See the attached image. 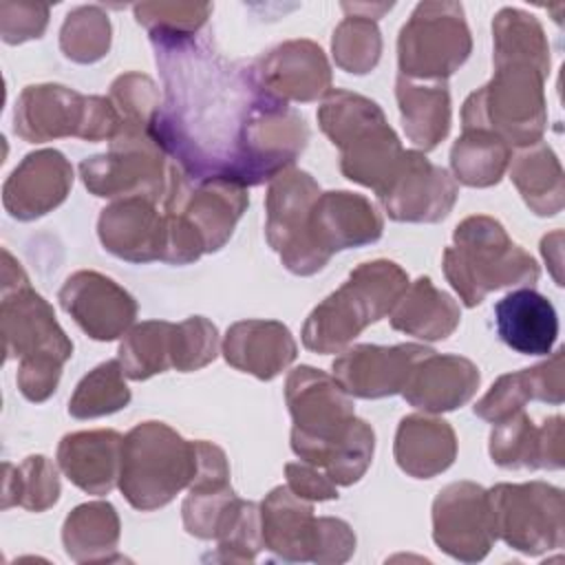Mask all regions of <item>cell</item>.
I'll return each mask as SVG.
<instances>
[{
	"mask_svg": "<svg viewBox=\"0 0 565 565\" xmlns=\"http://www.w3.org/2000/svg\"><path fill=\"white\" fill-rule=\"evenodd\" d=\"M99 238L108 252L132 263H148L163 256L166 218L141 196L119 199L102 210Z\"/></svg>",
	"mask_w": 565,
	"mask_h": 565,
	"instance_id": "cell-22",
	"label": "cell"
},
{
	"mask_svg": "<svg viewBox=\"0 0 565 565\" xmlns=\"http://www.w3.org/2000/svg\"><path fill=\"white\" fill-rule=\"evenodd\" d=\"M490 530L519 552L541 554L563 545V492L543 481L499 483L486 492Z\"/></svg>",
	"mask_w": 565,
	"mask_h": 565,
	"instance_id": "cell-10",
	"label": "cell"
},
{
	"mask_svg": "<svg viewBox=\"0 0 565 565\" xmlns=\"http://www.w3.org/2000/svg\"><path fill=\"white\" fill-rule=\"evenodd\" d=\"M60 46L75 62H95L110 46V22L99 7L73 9L60 31Z\"/></svg>",
	"mask_w": 565,
	"mask_h": 565,
	"instance_id": "cell-40",
	"label": "cell"
},
{
	"mask_svg": "<svg viewBox=\"0 0 565 565\" xmlns=\"http://www.w3.org/2000/svg\"><path fill=\"white\" fill-rule=\"evenodd\" d=\"M254 66L263 86L287 104L318 99L331 86L327 57L311 40L278 44Z\"/></svg>",
	"mask_w": 565,
	"mask_h": 565,
	"instance_id": "cell-21",
	"label": "cell"
},
{
	"mask_svg": "<svg viewBox=\"0 0 565 565\" xmlns=\"http://www.w3.org/2000/svg\"><path fill=\"white\" fill-rule=\"evenodd\" d=\"M452 238L455 245L444 252V274L466 307L479 305L492 289L532 285L539 278L536 260L490 216H468Z\"/></svg>",
	"mask_w": 565,
	"mask_h": 565,
	"instance_id": "cell-4",
	"label": "cell"
},
{
	"mask_svg": "<svg viewBox=\"0 0 565 565\" xmlns=\"http://www.w3.org/2000/svg\"><path fill=\"white\" fill-rule=\"evenodd\" d=\"M494 77L461 110L463 130H486L508 146H532L545 130V73L530 64H494Z\"/></svg>",
	"mask_w": 565,
	"mask_h": 565,
	"instance_id": "cell-6",
	"label": "cell"
},
{
	"mask_svg": "<svg viewBox=\"0 0 565 565\" xmlns=\"http://www.w3.org/2000/svg\"><path fill=\"white\" fill-rule=\"evenodd\" d=\"M121 117L110 99L84 97L66 86H26L15 106V135L26 141H49L75 135L88 141H113Z\"/></svg>",
	"mask_w": 565,
	"mask_h": 565,
	"instance_id": "cell-8",
	"label": "cell"
},
{
	"mask_svg": "<svg viewBox=\"0 0 565 565\" xmlns=\"http://www.w3.org/2000/svg\"><path fill=\"white\" fill-rule=\"evenodd\" d=\"M347 11V9H344ZM373 15H347L340 26L333 31V57L340 68L347 73H369L382 51V40L375 22L371 20Z\"/></svg>",
	"mask_w": 565,
	"mask_h": 565,
	"instance_id": "cell-39",
	"label": "cell"
},
{
	"mask_svg": "<svg viewBox=\"0 0 565 565\" xmlns=\"http://www.w3.org/2000/svg\"><path fill=\"white\" fill-rule=\"evenodd\" d=\"M46 20H49L46 4H31V2L0 4V31H2V40L9 44L40 38L44 33Z\"/></svg>",
	"mask_w": 565,
	"mask_h": 565,
	"instance_id": "cell-46",
	"label": "cell"
},
{
	"mask_svg": "<svg viewBox=\"0 0 565 565\" xmlns=\"http://www.w3.org/2000/svg\"><path fill=\"white\" fill-rule=\"evenodd\" d=\"M479 386V369L459 355H439L433 349L413 366L402 395L422 411L441 413L466 404Z\"/></svg>",
	"mask_w": 565,
	"mask_h": 565,
	"instance_id": "cell-23",
	"label": "cell"
},
{
	"mask_svg": "<svg viewBox=\"0 0 565 565\" xmlns=\"http://www.w3.org/2000/svg\"><path fill=\"white\" fill-rule=\"evenodd\" d=\"M494 33V64L519 62L536 66L547 75L550 46L539 20L521 9L505 7L492 22Z\"/></svg>",
	"mask_w": 565,
	"mask_h": 565,
	"instance_id": "cell-32",
	"label": "cell"
},
{
	"mask_svg": "<svg viewBox=\"0 0 565 565\" xmlns=\"http://www.w3.org/2000/svg\"><path fill=\"white\" fill-rule=\"evenodd\" d=\"M459 305L428 276L417 278L391 311V324L397 331L422 340H444L459 324Z\"/></svg>",
	"mask_w": 565,
	"mask_h": 565,
	"instance_id": "cell-29",
	"label": "cell"
},
{
	"mask_svg": "<svg viewBox=\"0 0 565 565\" xmlns=\"http://www.w3.org/2000/svg\"><path fill=\"white\" fill-rule=\"evenodd\" d=\"M408 289L406 271L391 260L355 267L344 285L324 298L302 327V344L318 353H338L364 327L393 311Z\"/></svg>",
	"mask_w": 565,
	"mask_h": 565,
	"instance_id": "cell-2",
	"label": "cell"
},
{
	"mask_svg": "<svg viewBox=\"0 0 565 565\" xmlns=\"http://www.w3.org/2000/svg\"><path fill=\"white\" fill-rule=\"evenodd\" d=\"M163 207L166 214L177 216L201 241L205 252H216L232 236L247 207V192L238 183L192 179L181 168L170 166Z\"/></svg>",
	"mask_w": 565,
	"mask_h": 565,
	"instance_id": "cell-12",
	"label": "cell"
},
{
	"mask_svg": "<svg viewBox=\"0 0 565 565\" xmlns=\"http://www.w3.org/2000/svg\"><path fill=\"white\" fill-rule=\"evenodd\" d=\"M380 234V214L369 199L353 192H320L309 212L307 236L320 269L333 252L373 243Z\"/></svg>",
	"mask_w": 565,
	"mask_h": 565,
	"instance_id": "cell-16",
	"label": "cell"
},
{
	"mask_svg": "<svg viewBox=\"0 0 565 565\" xmlns=\"http://www.w3.org/2000/svg\"><path fill=\"white\" fill-rule=\"evenodd\" d=\"M527 399H534V393H532L530 373L527 369H523L519 373L501 375L492 384V388L481 397V402H477L475 413L492 424H499L510 415L523 411V404Z\"/></svg>",
	"mask_w": 565,
	"mask_h": 565,
	"instance_id": "cell-45",
	"label": "cell"
},
{
	"mask_svg": "<svg viewBox=\"0 0 565 565\" xmlns=\"http://www.w3.org/2000/svg\"><path fill=\"white\" fill-rule=\"evenodd\" d=\"M154 49L166 102L150 135L188 177L258 185L305 150L302 115L263 86L254 64L225 60L201 33Z\"/></svg>",
	"mask_w": 565,
	"mask_h": 565,
	"instance_id": "cell-1",
	"label": "cell"
},
{
	"mask_svg": "<svg viewBox=\"0 0 565 565\" xmlns=\"http://www.w3.org/2000/svg\"><path fill=\"white\" fill-rule=\"evenodd\" d=\"M457 455V439L444 419L408 415L399 422L395 437L397 466L415 479L444 472Z\"/></svg>",
	"mask_w": 565,
	"mask_h": 565,
	"instance_id": "cell-28",
	"label": "cell"
},
{
	"mask_svg": "<svg viewBox=\"0 0 565 565\" xmlns=\"http://www.w3.org/2000/svg\"><path fill=\"white\" fill-rule=\"evenodd\" d=\"M4 472H7V479L15 483L13 503H20L26 510L40 512L57 501L60 481H57L55 466L46 457L42 455L26 457L24 463L15 466V477L9 475L11 470L7 466H4Z\"/></svg>",
	"mask_w": 565,
	"mask_h": 565,
	"instance_id": "cell-41",
	"label": "cell"
},
{
	"mask_svg": "<svg viewBox=\"0 0 565 565\" xmlns=\"http://www.w3.org/2000/svg\"><path fill=\"white\" fill-rule=\"evenodd\" d=\"M287 488L307 499V501H327V499H338L335 483L318 470L313 463H287Z\"/></svg>",
	"mask_w": 565,
	"mask_h": 565,
	"instance_id": "cell-48",
	"label": "cell"
},
{
	"mask_svg": "<svg viewBox=\"0 0 565 565\" xmlns=\"http://www.w3.org/2000/svg\"><path fill=\"white\" fill-rule=\"evenodd\" d=\"M373 446H375L373 428L366 422L355 417L349 435L342 439V444L335 448L329 463L324 466V475L340 486L355 483L371 463Z\"/></svg>",
	"mask_w": 565,
	"mask_h": 565,
	"instance_id": "cell-44",
	"label": "cell"
},
{
	"mask_svg": "<svg viewBox=\"0 0 565 565\" xmlns=\"http://www.w3.org/2000/svg\"><path fill=\"white\" fill-rule=\"evenodd\" d=\"M490 435L492 461L501 468H545V430L519 411L494 424Z\"/></svg>",
	"mask_w": 565,
	"mask_h": 565,
	"instance_id": "cell-36",
	"label": "cell"
},
{
	"mask_svg": "<svg viewBox=\"0 0 565 565\" xmlns=\"http://www.w3.org/2000/svg\"><path fill=\"white\" fill-rule=\"evenodd\" d=\"M73 185L71 163L57 150H38L11 172L4 183V207L20 221H31L57 207Z\"/></svg>",
	"mask_w": 565,
	"mask_h": 565,
	"instance_id": "cell-20",
	"label": "cell"
},
{
	"mask_svg": "<svg viewBox=\"0 0 565 565\" xmlns=\"http://www.w3.org/2000/svg\"><path fill=\"white\" fill-rule=\"evenodd\" d=\"M395 95L408 139L424 150L435 148L450 128V95L446 84L422 86L399 75Z\"/></svg>",
	"mask_w": 565,
	"mask_h": 565,
	"instance_id": "cell-30",
	"label": "cell"
},
{
	"mask_svg": "<svg viewBox=\"0 0 565 565\" xmlns=\"http://www.w3.org/2000/svg\"><path fill=\"white\" fill-rule=\"evenodd\" d=\"M318 121L342 152L340 168L344 177L380 194L395 177L404 154L380 106L362 95L335 88L320 106Z\"/></svg>",
	"mask_w": 565,
	"mask_h": 565,
	"instance_id": "cell-3",
	"label": "cell"
},
{
	"mask_svg": "<svg viewBox=\"0 0 565 565\" xmlns=\"http://www.w3.org/2000/svg\"><path fill=\"white\" fill-rule=\"evenodd\" d=\"M121 375L124 369L119 360L99 364L77 384L68 402V413L77 419H88L124 408L130 402V391Z\"/></svg>",
	"mask_w": 565,
	"mask_h": 565,
	"instance_id": "cell-37",
	"label": "cell"
},
{
	"mask_svg": "<svg viewBox=\"0 0 565 565\" xmlns=\"http://www.w3.org/2000/svg\"><path fill=\"white\" fill-rule=\"evenodd\" d=\"M263 543L287 561H318L320 519L311 503L287 486L274 488L260 505Z\"/></svg>",
	"mask_w": 565,
	"mask_h": 565,
	"instance_id": "cell-24",
	"label": "cell"
},
{
	"mask_svg": "<svg viewBox=\"0 0 565 565\" xmlns=\"http://www.w3.org/2000/svg\"><path fill=\"white\" fill-rule=\"evenodd\" d=\"M66 554L82 563L93 558H108L119 539V519L110 503H84L75 508L62 532Z\"/></svg>",
	"mask_w": 565,
	"mask_h": 565,
	"instance_id": "cell-33",
	"label": "cell"
},
{
	"mask_svg": "<svg viewBox=\"0 0 565 565\" xmlns=\"http://www.w3.org/2000/svg\"><path fill=\"white\" fill-rule=\"evenodd\" d=\"M510 179L519 188L527 207L539 216H552L563 207V170L543 141L527 146L512 159Z\"/></svg>",
	"mask_w": 565,
	"mask_h": 565,
	"instance_id": "cell-31",
	"label": "cell"
},
{
	"mask_svg": "<svg viewBox=\"0 0 565 565\" xmlns=\"http://www.w3.org/2000/svg\"><path fill=\"white\" fill-rule=\"evenodd\" d=\"M435 543L455 558L479 561L492 545L486 490L470 481L446 486L433 503Z\"/></svg>",
	"mask_w": 565,
	"mask_h": 565,
	"instance_id": "cell-17",
	"label": "cell"
},
{
	"mask_svg": "<svg viewBox=\"0 0 565 565\" xmlns=\"http://www.w3.org/2000/svg\"><path fill=\"white\" fill-rule=\"evenodd\" d=\"M163 168L166 152L150 130L121 126L110 141V152L82 161L79 172L95 196H141L154 203L166 194Z\"/></svg>",
	"mask_w": 565,
	"mask_h": 565,
	"instance_id": "cell-11",
	"label": "cell"
},
{
	"mask_svg": "<svg viewBox=\"0 0 565 565\" xmlns=\"http://www.w3.org/2000/svg\"><path fill=\"white\" fill-rule=\"evenodd\" d=\"M470 46L461 4L422 2L399 31L402 77L441 82L468 60Z\"/></svg>",
	"mask_w": 565,
	"mask_h": 565,
	"instance_id": "cell-9",
	"label": "cell"
},
{
	"mask_svg": "<svg viewBox=\"0 0 565 565\" xmlns=\"http://www.w3.org/2000/svg\"><path fill=\"white\" fill-rule=\"evenodd\" d=\"M124 437L115 430L66 435L57 448L64 475L88 494H108L119 481Z\"/></svg>",
	"mask_w": 565,
	"mask_h": 565,
	"instance_id": "cell-26",
	"label": "cell"
},
{
	"mask_svg": "<svg viewBox=\"0 0 565 565\" xmlns=\"http://www.w3.org/2000/svg\"><path fill=\"white\" fill-rule=\"evenodd\" d=\"M110 102L121 117V126L150 130L159 106V93L150 77L139 73L121 75L110 86Z\"/></svg>",
	"mask_w": 565,
	"mask_h": 565,
	"instance_id": "cell-42",
	"label": "cell"
},
{
	"mask_svg": "<svg viewBox=\"0 0 565 565\" xmlns=\"http://www.w3.org/2000/svg\"><path fill=\"white\" fill-rule=\"evenodd\" d=\"M430 349L422 344L375 347L360 344L333 362V377L355 397H386L402 393L413 366Z\"/></svg>",
	"mask_w": 565,
	"mask_h": 565,
	"instance_id": "cell-19",
	"label": "cell"
},
{
	"mask_svg": "<svg viewBox=\"0 0 565 565\" xmlns=\"http://www.w3.org/2000/svg\"><path fill=\"white\" fill-rule=\"evenodd\" d=\"M296 342L289 329L276 320H243L227 329L223 342L225 360L256 375L258 380L276 377L296 358Z\"/></svg>",
	"mask_w": 565,
	"mask_h": 565,
	"instance_id": "cell-27",
	"label": "cell"
},
{
	"mask_svg": "<svg viewBox=\"0 0 565 565\" xmlns=\"http://www.w3.org/2000/svg\"><path fill=\"white\" fill-rule=\"evenodd\" d=\"M212 7L192 2H146L135 4L137 22L150 33L152 44L177 42L199 35Z\"/></svg>",
	"mask_w": 565,
	"mask_h": 565,
	"instance_id": "cell-38",
	"label": "cell"
},
{
	"mask_svg": "<svg viewBox=\"0 0 565 565\" xmlns=\"http://www.w3.org/2000/svg\"><path fill=\"white\" fill-rule=\"evenodd\" d=\"M510 159V146L486 130H463L450 150V166L457 181L472 188L497 183Z\"/></svg>",
	"mask_w": 565,
	"mask_h": 565,
	"instance_id": "cell-34",
	"label": "cell"
},
{
	"mask_svg": "<svg viewBox=\"0 0 565 565\" xmlns=\"http://www.w3.org/2000/svg\"><path fill=\"white\" fill-rule=\"evenodd\" d=\"M534 399L561 404L563 402V351H556L547 362L527 369Z\"/></svg>",
	"mask_w": 565,
	"mask_h": 565,
	"instance_id": "cell-49",
	"label": "cell"
},
{
	"mask_svg": "<svg viewBox=\"0 0 565 565\" xmlns=\"http://www.w3.org/2000/svg\"><path fill=\"white\" fill-rule=\"evenodd\" d=\"M218 351L216 327L201 318L192 316L172 327V366L179 371H196L212 362Z\"/></svg>",
	"mask_w": 565,
	"mask_h": 565,
	"instance_id": "cell-43",
	"label": "cell"
},
{
	"mask_svg": "<svg viewBox=\"0 0 565 565\" xmlns=\"http://www.w3.org/2000/svg\"><path fill=\"white\" fill-rule=\"evenodd\" d=\"M66 313L95 340L119 338L135 320L132 296L97 271H77L60 289Z\"/></svg>",
	"mask_w": 565,
	"mask_h": 565,
	"instance_id": "cell-18",
	"label": "cell"
},
{
	"mask_svg": "<svg viewBox=\"0 0 565 565\" xmlns=\"http://www.w3.org/2000/svg\"><path fill=\"white\" fill-rule=\"evenodd\" d=\"M2 335L7 360L51 358L66 362L73 344L55 322L49 302L29 282L2 289Z\"/></svg>",
	"mask_w": 565,
	"mask_h": 565,
	"instance_id": "cell-15",
	"label": "cell"
},
{
	"mask_svg": "<svg viewBox=\"0 0 565 565\" xmlns=\"http://www.w3.org/2000/svg\"><path fill=\"white\" fill-rule=\"evenodd\" d=\"M60 360L38 358V360H22L18 371V386L22 395L31 402H44L57 386L62 373Z\"/></svg>",
	"mask_w": 565,
	"mask_h": 565,
	"instance_id": "cell-47",
	"label": "cell"
},
{
	"mask_svg": "<svg viewBox=\"0 0 565 565\" xmlns=\"http://www.w3.org/2000/svg\"><path fill=\"white\" fill-rule=\"evenodd\" d=\"M196 475V441H185L161 422H143L124 437L119 488L137 510H154L190 488Z\"/></svg>",
	"mask_w": 565,
	"mask_h": 565,
	"instance_id": "cell-5",
	"label": "cell"
},
{
	"mask_svg": "<svg viewBox=\"0 0 565 565\" xmlns=\"http://www.w3.org/2000/svg\"><path fill=\"white\" fill-rule=\"evenodd\" d=\"M561 238H563V234H561V232H554V234L545 236L543 243H541L543 256H545L547 265L554 267V278H556L558 285H563V282H561V274H558V267H561Z\"/></svg>",
	"mask_w": 565,
	"mask_h": 565,
	"instance_id": "cell-50",
	"label": "cell"
},
{
	"mask_svg": "<svg viewBox=\"0 0 565 565\" xmlns=\"http://www.w3.org/2000/svg\"><path fill=\"white\" fill-rule=\"evenodd\" d=\"M499 338L523 355H547L558 335L554 305L530 287L503 296L494 305Z\"/></svg>",
	"mask_w": 565,
	"mask_h": 565,
	"instance_id": "cell-25",
	"label": "cell"
},
{
	"mask_svg": "<svg viewBox=\"0 0 565 565\" xmlns=\"http://www.w3.org/2000/svg\"><path fill=\"white\" fill-rule=\"evenodd\" d=\"M285 397L294 417V452L302 461L324 468L355 422L349 393L335 377L298 366L287 377Z\"/></svg>",
	"mask_w": 565,
	"mask_h": 565,
	"instance_id": "cell-7",
	"label": "cell"
},
{
	"mask_svg": "<svg viewBox=\"0 0 565 565\" xmlns=\"http://www.w3.org/2000/svg\"><path fill=\"white\" fill-rule=\"evenodd\" d=\"M318 196V183L302 170H282L267 192V243L280 254L282 265L300 276L320 271L307 236L309 212Z\"/></svg>",
	"mask_w": 565,
	"mask_h": 565,
	"instance_id": "cell-13",
	"label": "cell"
},
{
	"mask_svg": "<svg viewBox=\"0 0 565 565\" xmlns=\"http://www.w3.org/2000/svg\"><path fill=\"white\" fill-rule=\"evenodd\" d=\"M384 210L395 221L435 223L448 216L457 201L452 177L433 166L422 152L406 150L388 185L377 194Z\"/></svg>",
	"mask_w": 565,
	"mask_h": 565,
	"instance_id": "cell-14",
	"label": "cell"
},
{
	"mask_svg": "<svg viewBox=\"0 0 565 565\" xmlns=\"http://www.w3.org/2000/svg\"><path fill=\"white\" fill-rule=\"evenodd\" d=\"M172 327L163 320H150L128 331L119 344V364L124 375L146 380L172 366Z\"/></svg>",
	"mask_w": 565,
	"mask_h": 565,
	"instance_id": "cell-35",
	"label": "cell"
}]
</instances>
